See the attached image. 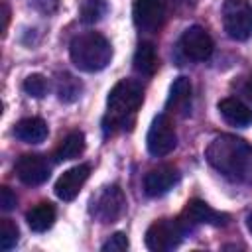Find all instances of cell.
Returning a JSON list of instances; mask_svg holds the SVG:
<instances>
[{"label": "cell", "instance_id": "obj_1", "mask_svg": "<svg viewBox=\"0 0 252 252\" xmlns=\"http://www.w3.org/2000/svg\"><path fill=\"white\" fill-rule=\"evenodd\" d=\"M205 158L232 183H252V146L232 134H220L205 150Z\"/></svg>", "mask_w": 252, "mask_h": 252}, {"label": "cell", "instance_id": "obj_2", "mask_svg": "<svg viewBox=\"0 0 252 252\" xmlns=\"http://www.w3.org/2000/svg\"><path fill=\"white\" fill-rule=\"evenodd\" d=\"M144 100V89L138 81L122 79L118 81L106 98V116L102 120V128L106 134H114L118 130H128L134 124V116Z\"/></svg>", "mask_w": 252, "mask_h": 252}, {"label": "cell", "instance_id": "obj_3", "mask_svg": "<svg viewBox=\"0 0 252 252\" xmlns=\"http://www.w3.org/2000/svg\"><path fill=\"white\" fill-rule=\"evenodd\" d=\"M69 55L77 69L87 71V73H96V71H102L110 63L112 45L104 35L96 32H85L71 39Z\"/></svg>", "mask_w": 252, "mask_h": 252}, {"label": "cell", "instance_id": "obj_4", "mask_svg": "<svg viewBox=\"0 0 252 252\" xmlns=\"http://www.w3.org/2000/svg\"><path fill=\"white\" fill-rule=\"evenodd\" d=\"M222 26L228 37L246 41L252 35V4L248 0H224Z\"/></svg>", "mask_w": 252, "mask_h": 252}, {"label": "cell", "instance_id": "obj_5", "mask_svg": "<svg viewBox=\"0 0 252 252\" xmlns=\"http://www.w3.org/2000/svg\"><path fill=\"white\" fill-rule=\"evenodd\" d=\"M185 228L179 219H159L150 224L146 230V246L154 252H167L181 244L185 236Z\"/></svg>", "mask_w": 252, "mask_h": 252}, {"label": "cell", "instance_id": "obj_6", "mask_svg": "<svg viewBox=\"0 0 252 252\" xmlns=\"http://www.w3.org/2000/svg\"><path fill=\"white\" fill-rule=\"evenodd\" d=\"M126 209V197L118 185L102 187L91 201V215L100 222H116Z\"/></svg>", "mask_w": 252, "mask_h": 252}, {"label": "cell", "instance_id": "obj_7", "mask_svg": "<svg viewBox=\"0 0 252 252\" xmlns=\"http://www.w3.org/2000/svg\"><path fill=\"white\" fill-rule=\"evenodd\" d=\"M146 146H148V152L156 158H161L173 152V148L177 146V134L167 114H158L152 120V126L146 136Z\"/></svg>", "mask_w": 252, "mask_h": 252}, {"label": "cell", "instance_id": "obj_8", "mask_svg": "<svg viewBox=\"0 0 252 252\" xmlns=\"http://www.w3.org/2000/svg\"><path fill=\"white\" fill-rule=\"evenodd\" d=\"M179 47L183 51V55L187 59L193 61H205L213 55L215 43L213 37L209 35V32L201 26H191L183 32L181 39H179Z\"/></svg>", "mask_w": 252, "mask_h": 252}, {"label": "cell", "instance_id": "obj_9", "mask_svg": "<svg viewBox=\"0 0 252 252\" xmlns=\"http://www.w3.org/2000/svg\"><path fill=\"white\" fill-rule=\"evenodd\" d=\"M132 18L138 30L146 33L158 32L165 18V6L161 0H134Z\"/></svg>", "mask_w": 252, "mask_h": 252}, {"label": "cell", "instance_id": "obj_10", "mask_svg": "<svg viewBox=\"0 0 252 252\" xmlns=\"http://www.w3.org/2000/svg\"><path fill=\"white\" fill-rule=\"evenodd\" d=\"M226 215L211 209L205 201H199V199H193L185 205L181 217H179V222L183 224L185 230H191L199 224H215V226H220L226 222Z\"/></svg>", "mask_w": 252, "mask_h": 252}, {"label": "cell", "instance_id": "obj_11", "mask_svg": "<svg viewBox=\"0 0 252 252\" xmlns=\"http://www.w3.org/2000/svg\"><path fill=\"white\" fill-rule=\"evenodd\" d=\"M16 175L26 185H41L51 175V163L39 154H26L16 161Z\"/></svg>", "mask_w": 252, "mask_h": 252}, {"label": "cell", "instance_id": "obj_12", "mask_svg": "<svg viewBox=\"0 0 252 252\" xmlns=\"http://www.w3.org/2000/svg\"><path fill=\"white\" fill-rule=\"evenodd\" d=\"M89 175H91V165L89 163H79V165L63 171L61 177L55 183V195L63 201H73L79 195V191L83 189Z\"/></svg>", "mask_w": 252, "mask_h": 252}, {"label": "cell", "instance_id": "obj_13", "mask_svg": "<svg viewBox=\"0 0 252 252\" xmlns=\"http://www.w3.org/2000/svg\"><path fill=\"white\" fill-rule=\"evenodd\" d=\"M179 181V171L173 165H159L146 173L144 177V191L150 197L165 195L175 183Z\"/></svg>", "mask_w": 252, "mask_h": 252}, {"label": "cell", "instance_id": "obj_14", "mask_svg": "<svg viewBox=\"0 0 252 252\" xmlns=\"http://www.w3.org/2000/svg\"><path fill=\"white\" fill-rule=\"evenodd\" d=\"M219 112L232 126L246 128L252 124V108L236 96H226V98L219 100Z\"/></svg>", "mask_w": 252, "mask_h": 252}, {"label": "cell", "instance_id": "obj_15", "mask_svg": "<svg viewBox=\"0 0 252 252\" xmlns=\"http://www.w3.org/2000/svg\"><path fill=\"white\" fill-rule=\"evenodd\" d=\"M191 108V81L187 77H177L169 87L167 110L185 116Z\"/></svg>", "mask_w": 252, "mask_h": 252}, {"label": "cell", "instance_id": "obj_16", "mask_svg": "<svg viewBox=\"0 0 252 252\" xmlns=\"http://www.w3.org/2000/svg\"><path fill=\"white\" fill-rule=\"evenodd\" d=\"M47 124L41 118H24L16 124L14 136L26 144H41L47 138Z\"/></svg>", "mask_w": 252, "mask_h": 252}, {"label": "cell", "instance_id": "obj_17", "mask_svg": "<svg viewBox=\"0 0 252 252\" xmlns=\"http://www.w3.org/2000/svg\"><path fill=\"white\" fill-rule=\"evenodd\" d=\"M26 220H28V224H30V228L33 232H45L55 222V207L51 203H47V201L37 203L35 207H32L28 211Z\"/></svg>", "mask_w": 252, "mask_h": 252}, {"label": "cell", "instance_id": "obj_18", "mask_svg": "<svg viewBox=\"0 0 252 252\" xmlns=\"http://www.w3.org/2000/svg\"><path fill=\"white\" fill-rule=\"evenodd\" d=\"M134 69L136 73L144 75V77H152L158 69V53H156V47L154 43L150 41H142L134 53Z\"/></svg>", "mask_w": 252, "mask_h": 252}, {"label": "cell", "instance_id": "obj_19", "mask_svg": "<svg viewBox=\"0 0 252 252\" xmlns=\"http://www.w3.org/2000/svg\"><path fill=\"white\" fill-rule=\"evenodd\" d=\"M83 152H85V134L79 132V130H73V132H69V134L61 140V144H59V148H57V152H55V159H57V161L75 159V158H79Z\"/></svg>", "mask_w": 252, "mask_h": 252}, {"label": "cell", "instance_id": "obj_20", "mask_svg": "<svg viewBox=\"0 0 252 252\" xmlns=\"http://www.w3.org/2000/svg\"><path fill=\"white\" fill-rule=\"evenodd\" d=\"M81 89H83L81 87V81L75 79L73 75H69V73L59 75V79H57V94H59V98L63 102L77 100L81 96Z\"/></svg>", "mask_w": 252, "mask_h": 252}, {"label": "cell", "instance_id": "obj_21", "mask_svg": "<svg viewBox=\"0 0 252 252\" xmlns=\"http://www.w3.org/2000/svg\"><path fill=\"white\" fill-rule=\"evenodd\" d=\"M106 0H83L81 2V20L85 24H96L106 14Z\"/></svg>", "mask_w": 252, "mask_h": 252}, {"label": "cell", "instance_id": "obj_22", "mask_svg": "<svg viewBox=\"0 0 252 252\" xmlns=\"http://www.w3.org/2000/svg\"><path fill=\"white\" fill-rule=\"evenodd\" d=\"M18 226L10 220V219H2L0 220V248L2 250H10L18 244Z\"/></svg>", "mask_w": 252, "mask_h": 252}, {"label": "cell", "instance_id": "obj_23", "mask_svg": "<svg viewBox=\"0 0 252 252\" xmlns=\"http://www.w3.org/2000/svg\"><path fill=\"white\" fill-rule=\"evenodd\" d=\"M24 91L30 94V96H33V98H41V96H45L47 94V91H49V83H47V79L43 77V75H30L26 81H24Z\"/></svg>", "mask_w": 252, "mask_h": 252}, {"label": "cell", "instance_id": "obj_24", "mask_svg": "<svg viewBox=\"0 0 252 252\" xmlns=\"http://www.w3.org/2000/svg\"><path fill=\"white\" fill-rule=\"evenodd\" d=\"M128 248V238L124 232H114L104 244H102V252H124Z\"/></svg>", "mask_w": 252, "mask_h": 252}, {"label": "cell", "instance_id": "obj_25", "mask_svg": "<svg viewBox=\"0 0 252 252\" xmlns=\"http://www.w3.org/2000/svg\"><path fill=\"white\" fill-rule=\"evenodd\" d=\"M16 207V195L12 193L10 187H0V209L2 211H12Z\"/></svg>", "mask_w": 252, "mask_h": 252}, {"label": "cell", "instance_id": "obj_26", "mask_svg": "<svg viewBox=\"0 0 252 252\" xmlns=\"http://www.w3.org/2000/svg\"><path fill=\"white\" fill-rule=\"evenodd\" d=\"M238 89H240V93H242L248 100H252V75L240 77V85H238Z\"/></svg>", "mask_w": 252, "mask_h": 252}, {"label": "cell", "instance_id": "obj_27", "mask_svg": "<svg viewBox=\"0 0 252 252\" xmlns=\"http://www.w3.org/2000/svg\"><path fill=\"white\" fill-rule=\"evenodd\" d=\"M33 6L41 12H53L57 8V0H33Z\"/></svg>", "mask_w": 252, "mask_h": 252}, {"label": "cell", "instance_id": "obj_28", "mask_svg": "<svg viewBox=\"0 0 252 252\" xmlns=\"http://www.w3.org/2000/svg\"><path fill=\"white\" fill-rule=\"evenodd\" d=\"M8 20H10V8H8V4L6 2H2V32H4V35H6V30H8Z\"/></svg>", "mask_w": 252, "mask_h": 252}, {"label": "cell", "instance_id": "obj_29", "mask_svg": "<svg viewBox=\"0 0 252 252\" xmlns=\"http://www.w3.org/2000/svg\"><path fill=\"white\" fill-rule=\"evenodd\" d=\"M246 228H248V232L252 234V211H250L248 217H246Z\"/></svg>", "mask_w": 252, "mask_h": 252}]
</instances>
